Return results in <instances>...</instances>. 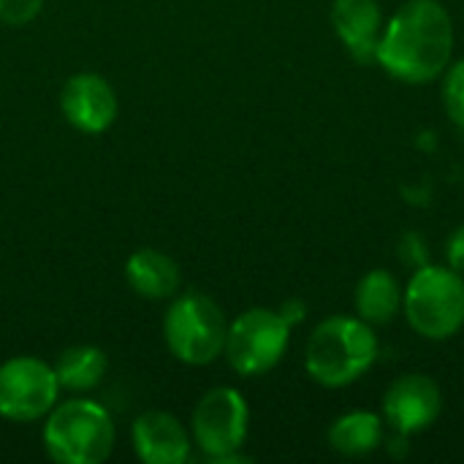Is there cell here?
<instances>
[{"label": "cell", "instance_id": "8992f818", "mask_svg": "<svg viewBox=\"0 0 464 464\" xmlns=\"http://www.w3.org/2000/svg\"><path fill=\"white\" fill-rule=\"evenodd\" d=\"M291 324L266 307H253L228 324L223 353L234 372L239 375H264L280 364L288 351Z\"/></svg>", "mask_w": 464, "mask_h": 464}, {"label": "cell", "instance_id": "5bb4252c", "mask_svg": "<svg viewBox=\"0 0 464 464\" xmlns=\"http://www.w3.org/2000/svg\"><path fill=\"white\" fill-rule=\"evenodd\" d=\"M402 288L397 277L386 269L367 272L356 285V310L367 324H389L402 307Z\"/></svg>", "mask_w": 464, "mask_h": 464}, {"label": "cell", "instance_id": "ac0fdd59", "mask_svg": "<svg viewBox=\"0 0 464 464\" xmlns=\"http://www.w3.org/2000/svg\"><path fill=\"white\" fill-rule=\"evenodd\" d=\"M44 8V0H0V22L3 24H27Z\"/></svg>", "mask_w": 464, "mask_h": 464}, {"label": "cell", "instance_id": "8fae6325", "mask_svg": "<svg viewBox=\"0 0 464 464\" xmlns=\"http://www.w3.org/2000/svg\"><path fill=\"white\" fill-rule=\"evenodd\" d=\"M133 449L147 464H185L190 459V438L177 416L147 411L133 421Z\"/></svg>", "mask_w": 464, "mask_h": 464}, {"label": "cell", "instance_id": "6da1fadb", "mask_svg": "<svg viewBox=\"0 0 464 464\" xmlns=\"http://www.w3.org/2000/svg\"><path fill=\"white\" fill-rule=\"evenodd\" d=\"M454 52V24L438 0H408L381 33L375 63L394 79L424 84L438 79Z\"/></svg>", "mask_w": 464, "mask_h": 464}, {"label": "cell", "instance_id": "277c9868", "mask_svg": "<svg viewBox=\"0 0 464 464\" xmlns=\"http://www.w3.org/2000/svg\"><path fill=\"white\" fill-rule=\"evenodd\" d=\"M228 324L215 299L198 291L174 296L163 318V340L174 359L190 367L212 364L226 345Z\"/></svg>", "mask_w": 464, "mask_h": 464}, {"label": "cell", "instance_id": "30bf717a", "mask_svg": "<svg viewBox=\"0 0 464 464\" xmlns=\"http://www.w3.org/2000/svg\"><path fill=\"white\" fill-rule=\"evenodd\" d=\"M117 92L98 73H76L60 90L63 117L82 133H103L117 120Z\"/></svg>", "mask_w": 464, "mask_h": 464}, {"label": "cell", "instance_id": "ffe728a7", "mask_svg": "<svg viewBox=\"0 0 464 464\" xmlns=\"http://www.w3.org/2000/svg\"><path fill=\"white\" fill-rule=\"evenodd\" d=\"M277 313L294 326V324H299V321L304 318V304H302V302H285L283 310H277Z\"/></svg>", "mask_w": 464, "mask_h": 464}, {"label": "cell", "instance_id": "52a82bcc", "mask_svg": "<svg viewBox=\"0 0 464 464\" xmlns=\"http://www.w3.org/2000/svg\"><path fill=\"white\" fill-rule=\"evenodd\" d=\"M250 427V411L245 397L231 386L207 392L193 411V438L209 462H245L242 449Z\"/></svg>", "mask_w": 464, "mask_h": 464}, {"label": "cell", "instance_id": "7a4b0ae2", "mask_svg": "<svg viewBox=\"0 0 464 464\" xmlns=\"http://www.w3.org/2000/svg\"><path fill=\"white\" fill-rule=\"evenodd\" d=\"M378 359V337L362 318L334 315L315 326L307 340V375L326 386L343 389L359 381Z\"/></svg>", "mask_w": 464, "mask_h": 464}, {"label": "cell", "instance_id": "9c48e42d", "mask_svg": "<svg viewBox=\"0 0 464 464\" xmlns=\"http://www.w3.org/2000/svg\"><path fill=\"white\" fill-rule=\"evenodd\" d=\"M443 411L440 386L427 375L397 378L383 397V416L400 435H413L438 421Z\"/></svg>", "mask_w": 464, "mask_h": 464}, {"label": "cell", "instance_id": "2e32d148", "mask_svg": "<svg viewBox=\"0 0 464 464\" xmlns=\"http://www.w3.org/2000/svg\"><path fill=\"white\" fill-rule=\"evenodd\" d=\"M383 443L381 416L370 411H353L340 416L329 430V446L345 457H367Z\"/></svg>", "mask_w": 464, "mask_h": 464}, {"label": "cell", "instance_id": "3957f363", "mask_svg": "<svg viewBox=\"0 0 464 464\" xmlns=\"http://www.w3.org/2000/svg\"><path fill=\"white\" fill-rule=\"evenodd\" d=\"M44 449L60 464H101L114 451V421L92 400H68L46 413Z\"/></svg>", "mask_w": 464, "mask_h": 464}, {"label": "cell", "instance_id": "4fadbf2b", "mask_svg": "<svg viewBox=\"0 0 464 464\" xmlns=\"http://www.w3.org/2000/svg\"><path fill=\"white\" fill-rule=\"evenodd\" d=\"M125 277H128V285L141 299H152V302L174 299L179 294V285H182V275H179L177 261L160 250H152V247H141L128 258Z\"/></svg>", "mask_w": 464, "mask_h": 464}, {"label": "cell", "instance_id": "ba28073f", "mask_svg": "<svg viewBox=\"0 0 464 464\" xmlns=\"http://www.w3.org/2000/svg\"><path fill=\"white\" fill-rule=\"evenodd\" d=\"M60 383L52 364L35 356H14L0 364V416L8 421L44 419L57 405Z\"/></svg>", "mask_w": 464, "mask_h": 464}, {"label": "cell", "instance_id": "e0dca14e", "mask_svg": "<svg viewBox=\"0 0 464 464\" xmlns=\"http://www.w3.org/2000/svg\"><path fill=\"white\" fill-rule=\"evenodd\" d=\"M443 103L449 117L454 120V125H459L464 130V60L451 65L443 82Z\"/></svg>", "mask_w": 464, "mask_h": 464}, {"label": "cell", "instance_id": "9a60e30c", "mask_svg": "<svg viewBox=\"0 0 464 464\" xmlns=\"http://www.w3.org/2000/svg\"><path fill=\"white\" fill-rule=\"evenodd\" d=\"M52 370L57 375L60 389L90 392L103 381V375L109 370V359L95 345H73V348H68V351H63L57 356Z\"/></svg>", "mask_w": 464, "mask_h": 464}, {"label": "cell", "instance_id": "7c38bea8", "mask_svg": "<svg viewBox=\"0 0 464 464\" xmlns=\"http://www.w3.org/2000/svg\"><path fill=\"white\" fill-rule=\"evenodd\" d=\"M332 24L345 49L359 63L375 60V49L383 30V14L378 0H334Z\"/></svg>", "mask_w": 464, "mask_h": 464}, {"label": "cell", "instance_id": "d6986e66", "mask_svg": "<svg viewBox=\"0 0 464 464\" xmlns=\"http://www.w3.org/2000/svg\"><path fill=\"white\" fill-rule=\"evenodd\" d=\"M446 256H449V266L457 269L459 275H464V226H459L451 234L449 247H446Z\"/></svg>", "mask_w": 464, "mask_h": 464}, {"label": "cell", "instance_id": "5b68a950", "mask_svg": "<svg viewBox=\"0 0 464 464\" xmlns=\"http://www.w3.org/2000/svg\"><path fill=\"white\" fill-rule=\"evenodd\" d=\"M408 324L427 340H449L464 326V280L457 269L421 266L402 296Z\"/></svg>", "mask_w": 464, "mask_h": 464}]
</instances>
